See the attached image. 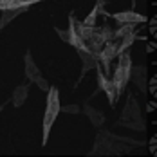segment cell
Listing matches in <instances>:
<instances>
[{
  "mask_svg": "<svg viewBox=\"0 0 157 157\" xmlns=\"http://www.w3.org/2000/svg\"><path fill=\"white\" fill-rule=\"evenodd\" d=\"M47 105H45V114H44V137H42V146H45L49 141V134H51V128L54 125L58 114H60V90L54 89V87H49L47 90Z\"/></svg>",
  "mask_w": 157,
  "mask_h": 157,
  "instance_id": "6da1fadb",
  "label": "cell"
},
{
  "mask_svg": "<svg viewBox=\"0 0 157 157\" xmlns=\"http://www.w3.org/2000/svg\"><path fill=\"white\" fill-rule=\"evenodd\" d=\"M99 4V2H98ZM99 13H103L105 16H112L116 22H119V24H144L146 22V16L141 15V13H137V11H134V9H130V11H119V13H114V15H109V13H105L103 11V6L99 4Z\"/></svg>",
  "mask_w": 157,
  "mask_h": 157,
  "instance_id": "7a4b0ae2",
  "label": "cell"
},
{
  "mask_svg": "<svg viewBox=\"0 0 157 157\" xmlns=\"http://www.w3.org/2000/svg\"><path fill=\"white\" fill-rule=\"evenodd\" d=\"M96 69H98V85H99V89H101V90L107 94L109 101L114 105V101H116V89H114L112 81L107 78V74H103V71L99 69V63L96 65Z\"/></svg>",
  "mask_w": 157,
  "mask_h": 157,
  "instance_id": "3957f363",
  "label": "cell"
},
{
  "mask_svg": "<svg viewBox=\"0 0 157 157\" xmlns=\"http://www.w3.org/2000/svg\"><path fill=\"white\" fill-rule=\"evenodd\" d=\"M130 78L134 79V83L141 89L143 92H146V69L144 67H132Z\"/></svg>",
  "mask_w": 157,
  "mask_h": 157,
  "instance_id": "277c9868",
  "label": "cell"
},
{
  "mask_svg": "<svg viewBox=\"0 0 157 157\" xmlns=\"http://www.w3.org/2000/svg\"><path fill=\"white\" fill-rule=\"evenodd\" d=\"M79 56H81V62H83V72L90 71V69H96L98 65V54L90 52V51H79Z\"/></svg>",
  "mask_w": 157,
  "mask_h": 157,
  "instance_id": "5b68a950",
  "label": "cell"
},
{
  "mask_svg": "<svg viewBox=\"0 0 157 157\" xmlns=\"http://www.w3.org/2000/svg\"><path fill=\"white\" fill-rule=\"evenodd\" d=\"M123 117L125 119H141L139 117V107H137L134 98H128V103H126L125 110H123Z\"/></svg>",
  "mask_w": 157,
  "mask_h": 157,
  "instance_id": "8992f818",
  "label": "cell"
},
{
  "mask_svg": "<svg viewBox=\"0 0 157 157\" xmlns=\"http://www.w3.org/2000/svg\"><path fill=\"white\" fill-rule=\"evenodd\" d=\"M38 74H40V69L36 67V63L33 62L31 52H27V54H25V76L33 81V79L36 78Z\"/></svg>",
  "mask_w": 157,
  "mask_h": 157,
  "instance_id": "52a82bcc",
  "label": "cell"
},
{
  "mask_svg": "<svg viewBox=\"0 0 157 157\" xmlns=\"http://www.w3.org/2000/svg\"><path fill=\"white\" fill-rule=\"evenodd\" d=\"M136 38H137V34H136V31H132V33H128L126 36H123V42L116 47V52L117 54H121V52H125L128 47H132V44L136 42Z\"/></svg>",
  "mask_w": 157,
  "mask_h": 157,
  "instance_id": "ba28073f",
  "label": "cell"
},
{
  "mask_svg": "<svg viewBox=\"0 0 157 157\" xmlns=\"http://www.w3.org/2000/svg\"><path fill=\"white\" fill-rule=\"evenodd\" d=\"M25 99H27V87L22 85V87H18L13 92V105L15 107H22L25 103Z\"/></svg>",
  "mask_w": 157,
  "mask_h": 157,
  "instance_id": "9c48e42d",
  "label": "cell"
},
{
  "mask_svg": "<svg viewBox=\"0 0 157 157\" xmlns=\"http://www.w3.org/2000/svg\"><path fill=\"white\" fill-rule=\"evenodd\" d=\"M76 33L79 34V38L83 40V42H89L90 38H92V34H94V27H89V25H85L83 22L76 25Z\"/></svg>",
  "mask_w": 157,
  "mask_h": 157,
  "instance_id": "30bf717a",
  "label": "cell"
},
{
  "mask_svg": "<svg viewBox=\"0 0 157 157\" xmlns=\"http://www.w3.org/2000/svg\"><path fill=\"white\" fill-rule=\"evenodd\" d=\"M134 25L136 24H121L119 29H116V31L112 33V38H123V36H126L128 33L134 31Z\"/></svg>",
  "mask_w": 157,
  "mask_h": 157,
  "instance_id": "8fae6325",
  "label": "cell"
},
{
  "mask_svg": "<svg viewBox=\"0 0 157 157\" xmlns=\"http://www.w3.org/2000/svg\"><path fill=\"white\" fill-rule=\"evenodd\" d=\"M85 112H87V116L90 117V121H92L96 126H99L101 123H103V116H101L99 112H96L92 107H89V105H87V107H85Z\"/></svg>",
  "mask_w": 157,
  "mask_h": 157,
  "instance_id": "7c38bea8",
  "label": "cell"
},
{
  "mask_svg": "<svg viewBox=\"0 0 157 157\" xmlns=\"http://www.w3.org/2000/svg\"><path fill=\"white\" fill-rule=\"evenodd\" d=\"M98 15H99V4L96 2V6L92 7V11L89 13V16L83 20V24L85 25H89V27H94V24H96V18H98Z\"/></svg>",
  "mask_w": 157,
  "mask_h": 157,
  "instance_id": "4fadbf2b",
  "label": "cell"
},
{
  "mask_svg": "<svg viewBox=\"0 0 157 157\" xmlns=\"http://www.w3.org/2000/svg\"><path fill=\"white\" fill-rule=\"evenodd\" d=\"M33 81L40 87V90H44V92H47V90H49V83H47V79L44 78V76H40V74H38V76L33 79Z\"/></svg>",
  "mask_w": 157,
  "mask_h": 157,
  "instance_id": "5bb4252c",
  "label": "cell"
},
{
  "mask_svg": "<svg viewBox=\"0 0 157 157\" xmlns=\"http://www.w3.org/2000/svg\"><path fill=\"white\" fill-rule=\"evenodd\" d=\"M60 112H67V114H78L79 107L78 105H69V107H60Z\"/></svg>",
  "mask_w": 157,
  "mask_h": 157,
  "instance_id": "9a60e30c",
  "label": "cell"
},
{
  "mask_svg": "<svg viewBox=\"0 0 157 157\" xmlns=\"http://www.w3.org/2000/svg\"><path fill=\"white\" fill-rule=\"evenodd\" d=\"M11 7H15V0H0V11L11 9Z\"/></svg>",
  "mask_w": 157,
  "mask_h": 157,
  "instance_id": "2e32d148",
  "label": "cell"
},
{
  "mask_svg": "<svg viewBox=\"0 0 157 157\" xmlns=\"http://www.w3.org/2000/svg\"><path fill=\"white\" fill-rule=\"evenodd\" d=\"M31 4H36V0H15V7H29Z\"/></svg>",
  "mask_w": 157,
  "mask_h": 157,
  "instance_id": "e0dca14e",
  "label": "cell"
},
{
  "mask_svg": "<svg viewBox=\"0 0 157 157\" xmlns=\"http://www.w3.org/2000/svg\"><path fill=\"white\" fill-rule=\"evenodd\" d=\"M56 33H58V36L62 38L63 42H67V40H69V33H67V31H63V29H58V27H56Z\"/></svg>",
  "mask_w": 157,
  "mask_h": 157,
  "instance_id": "ac0fdd59",
  "label": "cell"
},
{
  "mask_svg": "<svg viewBox=\"0 0 157 157\" xmlns=\"http://www.w3.org/2000/svg\"><path fill=\"white\" fill-rule=\"evenodd\" d=\"M150 152L155 154V137H152V141H150Z\"/></svg>",
  "mask_w": 157,
  "mask_h": 157,
  "instance_id": "d6986e66",
  "label": "cell"
},
{
  "mask_svg": "<svg viewBox=\"0 0 157 157\" xmlns=\"http://www.w3.org/2000/svg\"><path fill=\"white\" fill-rule=\"evenodd\" d=\"M154 45H155V44H150V45H148V49H146V51H148V52H152V51H154Z\"/></svg>",
  "mask_w": 157,
  "mask_h": 157,
  "instance_id": "ffe728a7",
  "label": "cell"
},
{
  "mask_svg": "<svg viewBox=\"0 0 157 157\" xmlns=\"http://www.w3.org/2000/svg\"><path fill=\"white\" fill-rule=\"evenodd\" d=\"M2 110H4V105H0V112H2Z\"/></svg>",
  "mask_w": 157,
  "mask_h": 157,
  "instance_id": "44dd1931",
  "label": "cell"
}]
</instances>
